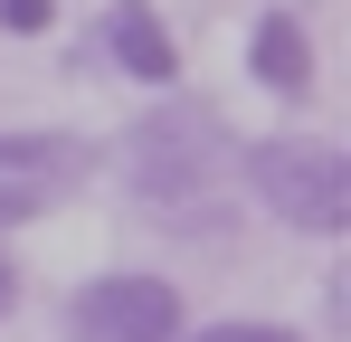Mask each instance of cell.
I'll return each mask as SVG.
<instances>
[{
    "label": "cell",
    "instance_id": "6da1fadb",
    "mask_svg": "<svg viewBox=\"0 0 351 342\" xmlns=\"http://www.w3.org/2000/svg\"><path fill=\"white\" fill-rule=\"evenodd\" d=\"M114 171H123V200L152 209V219L199 209V200H228V181H237V124H228V105L171 86V95H152V105L123 124Z\"/></svg>",
    "mask_w": 351,
    "mask_h": 342
},
{
    "label": "cell",
    "instance_id": "7a4b0ae2",
    "mask_svg": "<svg viewBox=\"0 0 351 342\" xmlns=\"http://www.w3.org/2000/svg\"><path fill=\"white\" fill-rule=\"evenodd\" d=\"M237 190L294 238H342L351 228V152L332 133H266L237 143Z\"/></svg>",
    "mask_w": 351,
    "mask_h": 342
},
{
    "label": "cell",
    "instance_id": "52a82bcc",
    "mask_svg": "<svg viewBox=\"0 0 351 342\" xmlns=\"http://www.w3.org/2000/svg\"><path fill=\"white\" fill-rule=\"evenodd\" d=\"M180 342H313L304 323H266V314H219V323H180Z\"/></svg>",
    "mask_w": 351,
    "mask_h": 342
},
{
    "label": "cell",
    "instance_id": "30bf717a",
    "mask_svg": "<svg viewBox=\"0 0 351 342\" xmlns=\"http://www.w3.org/2000/svg\"><path fill=\"white\" fill-rule=\"evenodd\" d=\"M19 295H29V276H19V257H10V247H0V323H10V314H19Z\"/></svg>",
    "mask_w": 351,
    "mask_h": 342
},
{
    "label": "cell",
    "instance_id": "9c48e42d",
    "mask_svg": "<svg viewBox=\"0 0 351 342\" xmlns=\"http://www.w3.org/2000/svg\"><path fill=\"white\" fill-rule=\"evenodd\" d=\"M0 29L10 38H48L58 29V0H0Z\"/></svg>",
    "mask_w": 351,
    "mask_h": 342
},
{
    "label": "cell",
    "instance_id": "3957f363",
    "mask_svg": "<svg viewBox=\"0 0 351 342\" xmlns=\"http://www.w3.org/2000/svg\"><path fill=\"white\" fill-rule=\"evenodd\" d=\"M180 323H190V295L152 266H105L58 304L66 342H180Z\"/></svg>",
    "mask_w": 351,
    "mask_h": 342
},
{
    "label": "cell",
    "instance_id": "5b68a950",
    "mask_svg": "<svg viewBox=\"0 0 351 342\" xmlns=\"http://www.w3.org/2000/svg\"><path fill=\"white\" fill-rule=\"evenodd\" d=\"M247 86H266L276 105L313 95V29H304V10H285V0L256 10V29H247Z\"/></svg>",
    "mask_w": 351,
    "mask_h": 342
},
{
    "label": "cell",
    "instance_id": "8992f818",
    "mask_svg": "<svg viewBox=\"0 0 351 342\" xmlns=\"http://www.w3.org/2000/svg\"><path fill=\"white\" fill-rule=\"evenodd\" d=\"M0 171L48 181V190L66 200V190L95 171V143H86V133H66V124H0Z\"/></svg>",
    "mask_w": 351,
    "mask_h": 342
},
{
    "label": "cell",
    "instance_id": "277c9868",
    "mask_svg": "<svg viewBox=\"0 0 351 342\" xmlns=\"http://www.w3.org/2000/svg\"><path fill=\"white\" fill-rule=\"evenodd\" d=\"M86 57H105L123 86H152V95H171L180 86V38H171V19L152 10V0H105L95 10V48Z\"/></svg>",
    "mask_w": 351,
    "mask_h": 342
},
{
    "label": "cell",
    "instance_id": "ba28073f",
    "mask_svg": "<svg viewBox=\"0 0 351 342\" xmlns=\"http://www.w3.org/2000/svg\"><path fill=\"white\" fill-rule=\"evenodd\" d=\"M48 209H58V190H48V181L0 171V238H10V228H29V219H48Z\"/></svg>",
    "mask_w": 351,
    "mask_h": 342
}]
</instances>
